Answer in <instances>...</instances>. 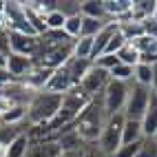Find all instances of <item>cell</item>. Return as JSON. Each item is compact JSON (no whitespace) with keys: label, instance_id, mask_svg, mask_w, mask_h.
<instances>
[{"label":"cell","instance_id":"6da1fadb","mask_svg":"<svg viewBox=\"0 0 157 157\" xmlns=\"http://www.w3.org/2000/svg\"><path fill=\"white\" fill-rule=\"evenodd\" d=\"M106 120L109 117H106V113H104V100H102V93H100V95L91 98L86 109L73 120V131L82 137L84 144H98Z\"/></svg>","mask_w":157,"mask_h":157},{"label":"cell","instance_id":"7a4b0ae2","mask_svg":"<svg viewBox=\"0 0 157 157\" xmlns=\"http://www.w3.org/2000/svg\"><path fill=\"white\" fill-rule=\"evenodd\" d=\"M60 106H62V95L49 93V91H38L27 106V124L36 126V124L51 122L58 115Z\"/></svg>","mask_w":157,"mask_h":157},{"label":"cell","instance_id":"3957f363","mask_svg":"<svg viewBox=\"0 0 157 157\" xmlns=\"http://www.w3.org/2000/svg\"><path fill=\"white\" fill-rule=\"evenodd\" d=\"M124 122H126L124 113H117V115H113V117H109L106 124H104L102 135H100V140L95 144L104 157H113L115 153H117V148L122 146V128H124Z\"/></svg>","mask_w":157,"mask_h":157},{"label":"cell","instance_id":"277c9868","mask_svg":"<svg viewBox=\"0 0 157 157\" xmlns=\"http://www.w3.org/2000/svg\"><path fill=\"white\" fill-rule=\"evenodd\" d=\"M148 100H151V89L131 82L128 98H126V104H124V111H122L124 117H126V120H135V122H142L146 109H148Z\"/></svg>","mask_w":157,"mask_h":157},{"label":"cell","instance_id":"5b68a950","mask_svg":"<svg viewBox=\"0 0 157 157\" xmlns=\"http://www.w3.org/2000/svg\"><path fill=\"white\" fill-rule=\"evenodd\" d=\"M128 86L126 82H117V80H111L106 89L102 91V100H104V113L106 117H113L124 111V104H126L128 98Z\"/></svg>","mask_w":157,"mask_h":157},{"label":"cell","instance_id":"8992f818","mask_svg":"<svg viewBox=\"0 0 157 157\" xmlns=\"http://www.w3.org/2000/svg\"><path fill=\"white\" fill-rule=\"evenodd\" d=\"M109 82H111L109 71H104V69H100V67L93 64V67H91V71L84 75V80L80 82V89L84 91L89 98H95V95H100V93L106 89Z\"/></svg>","mask_w":157,"mask_h":157},{"label":"cell","instance_id":"52a82bcc","mask_svg":"<svg viewBox=\"0 0 157 157\" xmlns=\"http://www.w3.org/2000/svg\"><path fill=\"white\" fill-rule=\"evenodd\" d=\"M9 47H11V53L33 58L36 51H38V36H27V33H18V31H9Z\"/></svg>","mask_w":157,"mask_h":157},{"label":"cell","instance_id":"ba28073f","mask_svg":"<svg viewBox=\"0 0 157 157\" xmlns=\"http://www.w3.org/2000/svg\"><path fill=\"white\" fill-rule=\"evenodd\" d=\"M73 86V80H71V75H69V71H67V67H60V69H56L53 73H51V78H49V82L44 84V89L42 91H49V93H58V95H64V93H69Z\"/></svg>","mask_w":157,"mask_h":157},{"label":"cell","instance_id":"9c48e42d","mask_svg":"<svg viewBox=\"0 0 157 157\" xmlns=\"http://www.w3.org/2000/svg\"><path fill=\"white\" fill-rule=\"evenodd\" d=\"M33 58H27V56H18V53H9L7 58V71H9V75H11L16 82H20L27 73L33 69Z\"/></svg>","mask_w":157,"mask_h":157},{"label":"cell","instance_id":"30bf717a","mask_svg":"<svg viewBox=\"0 0 157 157\" xmlns=\"http://www.w3.org/2000/svg\"><path fill=\"white\" fill-rule=\"evenodd\" d=\"M117 33V22L115 20H109L106 25H104V29L100 31V33L93 38V51H91V62H95L102 53H104V49H106L109 44V40Z\"/></svg>","mask_w":157,"mask_h":157},{"label":"cell","instance_id":"8fae6325","mask_svg":"<svg viewBox=\"0 0 157 157\" xmlns=\"http://www.w3.org/2000/svg\"><path fill=\"white\" fill-rule=\"evenodd\" d=\"M142 131H144V137H155V133H157V93H153V91H151L148 109H146L144 117H142Z\"/></svg>","mask_w":157,"mask_h":157},{"label":"cell","instance_id":"7c38bea8","mask_svg":"<svg viewBox=\"0 0 157 157\" xmlns=\"http://www.w3.org/2000/svg\"><path fill=\"white\" fill-rule=\"evenodd\" d=\"M102 5H104V13H106V18L117 22L120 18L131 13L133 0H102Z\"/></svg>","mask_w":157,"mask_h":157},{"label":"cell","instance_id":"4fadbf2b","mask_svg":"<svg viewBox=\"0 0 157 157\" xmlns=\"http://www.w3.org/2000/svg\"><path fill=\"white\" fill-rule=\"evenodd\" d=\"M64 67H67V71H69V75H71V80H73V84L80 86V82L84 80V75L91 71L93 62H91V60H82V58H71Z\"/></svg>","mask_w":157,"mask_h":157},{"label":"cell","instance_id":"5bb4252c","mask_svg":"<svg viewBox=\"0 0 157 157\" xmlns=\"http://www.w3.org/2000/svg\"><path fill=\"white\" fill-rule=\"evenodd\" d=\"M27 122V106H11L0 113V126H16Z\"/></svg>","mask_w":157,"mask_h":157},{"label":"cell","instance_id":"9a60e30c","mask_svg":"<svg viewBox=\"0 0 157 157\" xmlns=\"http://www.w3.org/2000/svg\"><path fill=\"white\" fill-rule=\"evenodd\" d=\"M144 140V131H142V122L126 120L122 128V144H133V142H142Z\"/></svg>","mask_w":157,"mask_h":157},{"label":"cell","instance_id":"2e32d148","mask_svg":"<svg viewBox=\"0 0 157 157\" xmlns=\"http://www.w3.org/2000/svg\"><path fill=\"white\" fill-rule=\"evenodd\" d=\"M80 13L84 18H95V20H109L104 13L102 0H82L80 2Z\"/></svg>","mask_w":157,"mask_h":157},{"label":"cell","instance_id":"e0dca14e","mask_svg":"<svg viewBox=\"0 0 157 157\" xmlns=\"http://www.w3.org/2000/svg\"><path fill=\"white\" fill-rule=\"evenodd\" d=\"M29 146H31V140L27 137V133L18 135V137L7 146V157H27Z\"/></svg>","mask_w":157,"mask_h":157},{"label":"cell","instance_id":"ac0fdd59","mask_svg":"<svg viewBox=\"0 0 157 157\" xmlns=\"http://www.w3.org/2000/svg\"><path fill=\"white\" fill-rule=\"evenodd\" d=\"M109 20H95V18H84L82 16V29H80V38H95L100 31L104 29ZM78 40V38H75Z\"/></svg>","mask_w":157,"mask_h":157},{"label":"cell","instance_id":"d6986e66","mask_svg":"<svg viewBox=\"0 0 157 157\" xmlns=\"http://www.w3.org/2000/svg\"><path fill=\"white\" fill-rule=\"evenodd\" d=\"M133 82H135V84H140V86L151 89V84H153V67H148V64H135V69H133Z\"/></svg>","mask_w":157,"mask_h":157},{"label":"cell","instance_id":"ffe728a7","mask_svg":"<svg viewBox=\"0 0 157 157\" xmlns=\"http://www.w3.org/2000/svg\"><path fill=\"white\" fill-rule=\"evenodd\" d=\"M91 51H93V38H78V40H73V58L91 60Z\"/></svg>","mask_w":157,"mask_h":157},{"label":"cell","instance_id":"44dd1931","mask_svg":"<svg viewBox=\"0 0 157 157\" xmlns=\"http://www.w3.org/2000/svg\"><path fill=\"white\" fill-rule=\"evenodd\" d=\"M117 60L122 62V64L135 67V64H140V53H137V49H135L131 42H126V44L117 51Z\"/></svg>","mask_w":157,"mask_h":157},{"label":"cell","instance_id":"7402d4cb","mask_svg":"<svg viewBox=\"0 0 157 157\" xmlns=\"http://www.w3.org/2000/svg\"><path fill=\"white\" fill-rule=\"evenodd\" d=\"M133 69L135 67H128V64H120L117 67H113L111 71H109V75H111V80H117V82H126V84H131L133 82Z\"/></svg>","mask_w":157,"mask_h":157},{"label":"cell","instance_id":"603a6c76","mask_svg":"<svg viewBox=\"0 0 157 157\" xmlns=\"http://www.w3.org/2000/svg\"><path fill=\"white\" fill-rule=\"evenodd\" d=\"M58 11L64 16V18L82 16L80 13V0H58Z\"/></svg>","mask_w":157,"mask_h":157},{"label":"cell","instance_id":"cb8c5ba5","mask_svg":"<svg viewBox=\"0 0 157 157\" xmlns=\"http://www.w3.org/2000/svg\"><path fill=\"white\" fill-rule=\"evenodd\" d=\"M64 22H67V18L62 16L58 9L56 11H51L47 18H44V25H47V31H60V29H64Z\"/></svg>","mask_w":157,"mask_h":157},{"label":"cell","instance_id":"d4e9b609","mask_svg":"<svg viewBox=\"0 0 157 157\" xmlns=\"http://www.w3.org/2000/svg\"><path fill=\"white\" fill-rule=\"evenodd\" d=\"M80 29H82V16H73V18H67L62 31H64L71 40H75V38H80Z\"/></svg>","mask_w":157,"mask_h":157},{"label":"cell","instance_id":"484cf974","mask_svg":"<svg viewBox=\"0 0 157 157\" xmlns=\"http://www.w3.org/2000/svg\"><path fill=\"white\" fill-rule=\"evenodd\" d=\"M126 44V40H124V36L120 33V27H117V33H115L111 40H109V44H106V49H104V53H109V56H117V51ZM102 53V56H104Z\"/></svg>","mask_w":157,"mask_h":157},{"label":"cell","instance_id":"4316f807","mask_svg":"<svg viewBox=\"0 0 157 157\" xmlns=\"http://www.w3.org/2000/svg\"><path fill=\"white\" fill-rule=\"evenodd\" d=\"M137 157H157V140L155 137H144Z\"/></svg>","mask_w":157,"mask_h":157},{"label":"cell","instance_id":"83f0119b","mask_svg":"<svg viewBox=\"0 0 157 157\" xmlns=\"http://www.w3.org/2000/svg\"><path fill=\"white\" fill-rule=\"evenodd\" d=\"M95 67H100V69H104V71H111L113 67H117L120 64V60H117V56H109V53H104V56H100L95 62H93Z\"/></svg>","mask_w":157,"mask_h":157},{"label":"cell","instance_id":"f1b7e54d","mask_svg":"<svg viewBox=\"0 0 157 157\" xmlns=\"http://www.w3.org/2000/svg\"><path fill=\"white\" fill-rule=\"evenodd\" d=\"M0 53L2 56L11 53V47H9V29L5 25H0Z\"/></svg>","mask_w":157,"mask_h":157},{"label":"cell","instance_id":"f546056e","mask_svg":"<svg viewBox=\"0 0 157 157\" xmlns=\"http://www.w3.org/2000/svg\"><path fill=\"white\" fill-rule=\"evenodd\" d=\"M142 29H144V36L157 40V20L155 18H146L144 22H142Z\"/></svg>","mask_w":157,"mask_h":157},{"label":"cell","instance_id":"4dcf8cb0","mask_svg":"<svg viewBox=\"0 0 157 157\" xmlns=\"http://www.w3.org/2000/svg\"><path fill=\"white\" fill-rule=\"evenodd\" d=\"M11 82H16L11 75H9V71L7 69H0V89H5V86H9Z\"/></svg>","mask_w":157,"mask_h":157},{"label":"cell","instance_id":"1f68e13d","mask_svg":"<svg viewBox=\"0 0 157 157\" xmlns=\"http://www.w3.org/2000/svg\"><path fill=\"white\" fill-rule=\"evenodd\" d=\"M151 91L157 93V67H153V84H151Z\"/></svg>","mask_w":157,"mask_h":157},{"label":"cell","instance_id":"d6a6232c","mask_svg":"<svg viewBox=\"0 0 157 157\" xmlns=\"http://www.w3.org/2000/svg\"><path fill=\"white\" fill-rule=\"evenodd\" d=\"M7 58H9V56H2V53H0V69H7Z\"/></svg>","mask_w":157,"mask_h":157},{"label":"cell","instance_id":"836d02e7","mask_svg":"<svg viewBox=\"0 0 157 157\" xmlns=\"http://www.w3.org/2000/svg\"><path fill=\"white\" fill-rule=\"evenodd\" d=\"M5 5H7V0H0V16L5 13Z\"/></svg>","mask_w":157,"mask_h":157},{"label":"cell","instance_id":"e575fe53","mask_svg":"<svg viewBox=\"0 0 157 157\" xmlns=\"http://www.w3.org/2000/svg\"><path fill=\"white\" fill-rule=\"evenodd\" d=\"M153 18L157 20V0H155V11H153Z\"/></svg>","mask_w":157,"mask_h":157},{"label":"cell","instance_id":"d590c367","mask_svg":"<svg viewBox=\"0 0 157 157\" xmlns=\"http://www.w3.org/2000/svg\"><path fill=\"white\" fill-rule=\"evenodd\" d=\"M0 25H2V16H0Z\"/></svg>","mask_w":157,"mask_h":157}]
</instances>
